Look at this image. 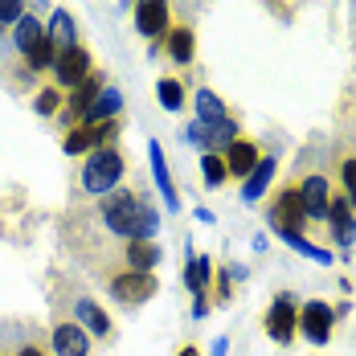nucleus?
<instances>
[{"mask_svg":"<svg viewBox=\"0 0 356 356\" xmlns=\"http://www.w3.org/2000/svg\"><path fill=\"white\" fill-rule=\"evenodd\" d=\"M99 213H103V225L111 234H119L123 242H152L160 234V213L143 201L136 188L99 197Z\"/></svg>","mask_w":356,"mask_h":356,"instance_id":"1","label":"nucleus"},{"mask_svg":"<svg viewBox=\"0 0 356 356\" xmlns=\"http://www.w3.org/2000/svg\"><path fill=\"white\" fill-rule=\"evenodd\" d=\"M127 172V160H123V152L107 143V147H95L86 160H82V188L90 193V197H107L115 193V184L123 180Z\"/></svg>","mask_w":356,"mask_h":356,"instance_id":"2","label":"nucleus"},{"mask_svg":"<svg viewBox=\"0 0 356 356\" xmlns=\"http://www.w3.org/2000/svg\"><path fill=\"white\" fill-rule=\"evenodd\" d=\"M119 131H123V123H119V119H103V123H78V127H70V131H66L62 147H66V156H90L95 147H107V143L119 140Z\"/></svg>","mask_w":356,"mask_h":356,"instance_id":"3","label":"nucleus"},{"mask_svg":"<svg viewBox=\"0 0 356 356\" xmlns=\"http://www.w3.org/2000/svg\"><path fill=\"white\" fill-rule=\"evenodd\" d=\"M107 291H111L115 303H123V307H140V303H147V299L160 291V283H156L152 270H119V275H111Z\"/></svg>","mask_w":356,"mask_h":356,"instance_id":"4","label":"nucleus"},{"mask_svg":"<svg viewBox=\"0 0 356 356\" xmlns=\"http://www.w3.org/2000/svg\"><path fill=\"white\" fill-rule=\"evenodd\" d=\"M95 74V58H90V49L86 45H70L66 54H58V62H54V86H62V90H74L82 78H90Z\"/></svg>","mask_w":356,"mask_h":356,"instance_id":"5","label":"nucleus"},{"mask_svg":"<svg viewBox=\"0 0 356 356\" xmlns=\"http://www.w3.org/2000/svg\"><path fill=\"white\" fill-rule=\"evenodd\" d=\"M270 225H275L279 238H286V234H303L307 213H303V201H299V188H295V184H286L283 193H279V201L270 205Z\"/></svg>","mask_w":356,"mask_h":356,"instance_id":"6","label":"nucleus"},{"mask_svg":"<svg viewBox=\"0 0 356 356\" xmlns=\"http://www.w3.org/2000/svg\"><path fill=\"white\" fill-rule=\"evenodd\" d=\"M136 29L147 41H164L172 29V4L168 0H136Z\"/></svg>","mask_w":356,"mask_h":356,"instance_id":"7","label":"nucleus"},{"mask_svg":"<svg viewBox=\"0 0 356 356\" xmlns=\"http://www.w3.org/2000/svg\"><path fill=\"white\" fill-rule=\"evenodd\" d=\"M103 86H107V82H103V74H90V78H82L70 95H66V107L58 111L62 127H78V123H82V115H86V107L99 99V90H103Z\"/></svg>","mask_w":356,"mask_h":356,"instance_id":"8","label":"nucleus"},{"mask_svg":"<svg viewBox=\"0 0 356 356\" xmlns=\"http://www.w3.org/2000/svg\"><path fill=\"white\" fill-rule=\"evenodd\" d=\"M184 136H188V143H197L201 152H225L229 143L238 140V127H234V119H221V123H188L184 127Z\"/></svg>","mask_w":356,"mask_h":356,"instance_id":"9","label":"nucleus"},{"mask_svg":"<svg viewBox=\"0 0 356 356\" xmlns=\"http://www.w3.org/2000/svg\"><path fill=\"white\" fill-rule=\"evenodd\" d=\"M332 323H336V312L323 303V299H312L299 307V332L312 340V344H327L332 340Z\"/></svg>","mask_w":356,"mask_h":356,"instance_id":"10","label":"nucleus"},{"mask_svg":"<svg viewBox=\"0 0 356 356\" xmlns=\"http://www.w3.org/2000/svg\"><path fill=\"white\" fill-rule=\"evenodd\" d=\"M299 201H303V213L312 217V221H323L327 217V205H332V180L327 177H320V172H312V177H303L299 184Z\"/></svg>","mask_w":356,"mask_h":356,"instance_id":"11","label":"nucleus"},{"mask_svg":"<svg viewBox=\"0 0 356 356\" xmlns=\"http://www.w3.org/2000/svg\"><path fill=\"white\" fill-rule=\"evenodd\" d=\"M295 332H299V312H295L291 295H279V299L270 303V312H266V336H270L275 344H291Z\"/></svg>","mask_w":356,"mask_h":356,"instance_id":"12","label":"nucleus"},{"mask_svg":"<svg viewBox=\"0 0 356 356\" xmlns=\"http://www.w3.org/2000/svg\"><path fill=\"white\" fill-rule=\"evenodd\" d=\"M221 160H225V168H229V177H238V180H246L254 168H258V160H262V152H258V143L254 140H238L229 143L225 152H221Z\"/></svg>","mask_w":356,"mask_h":356,"instance_id":"13","label":"nucleus"},{"mask_svg":"<svg viewBox=\"0 0 356 356\" xmlns=\"http://www.w3.org/2000/svg\"><path fill=\"white\" fill-rule=\"evenodd\" d=\"M54 356H90V336L82 323H58L54 327Z\"/></svg>","mask_w":356,"mask_h":356,"instance_id":"14","label":"nucleus"},{"mask_svg":"<svg viewBox=\"0 0 356 356\" xmlns=\"http://www.w3.org/2000/svg\"><path fill=\"white\" fill-rule=\"evenodd\" d=\"M275 172H279V160H275V156H262V160H258V168L242 180V201H246V205H258V201H262V193L270 188Z\"/></svg>","mask_w":356,"mask_h":356,"instance_id":"15","label":"nucleus"},{"mask_svg":"<svg viewBox=\"0 0 356 356\" xmlns=\"http://www.w3.org/2000/svg\"><path fill=\"white\" fill-rule=\"evenodd\" d=\"M147 160H152V177H156V188L164 193V205H168V209H180L177 184H172V172H168V164H164V147H160V140L147 143Z\"/></svg>","mask_w":356,"mask_h":356,"instance_id":"16","label":"nucleus"},{"mask_svg":"<svg viewBox=\"0 0 356 356\" xmlns=\"http://www.w3.org/2000/svg\"><path fill=\"white\" fill-rule=\"evenodd\" d=\"M323 221H332V234H336L340 246H353L356 242V221H353V205H348V197H332V205H327V217H323Z\"/></svg>","mask_w":356,"mask_h":356,"instance_id":"17","label":"nucleus"},{"mask_svg":"<svg viewBox=\"0 0 356 356\" xmlns=\"http://www.w3.org/2000/svg\"><path fill=\"white\" fill-rule=\"evenodd\" d=\"M209 279H213V262L205 258V254H197V250L188 246V262H184V283L193 291V299H209L205 291H209Z\"/></svg>","mask_w":356,"mask_h":356,"instance_id":"18","label":"nucleus"},{"mask_svg":"<svg viewBox=\"0 0 356 356\" xmlns=\"http://www.w3.org/2000/svg\"><path fill=\"white\" fill-rule=\"evenodd\" d=\"M160 258H164V250L156 246V238L152 242H123V270H156L160 266Z\"/></svg>","mask_w":356,"mask_h":356,"instance_id":"19","label":"nucleus"},{"mask_svg":"<svg viewBox=\"0 0 356 356\" xmlns=\"http://www.w3.org/2000/svg\"><path fill=\"white\" fill-rule=\"evenodd\" d=\"M164 49H168V58L177 62V66H188L193 62V49H197V37L188 25H172L168 37H164Z\"/></svg>","mask_w":356,"mask_h":356,"instance_id":"20","label":"nucleus"},{"mask_svg":"<svg viewBox=\"0 0 356 356\" xmlns=\"http://www.w3.org/2000/svg\"><path fill=\"white\" fill-rule=\"evenodd\" d=\"M119 111H123V95L115 90V86H103L99 90V99L86 107L82 115V123H103V119H119Z\"/></svg>","mask_w":356,"mask_h":356,"instance_id":"21","label":"nucleus"},{"mask_svg":"<svg viewBox=\"0 0 356 356\" xmlns=\"http://www.w3.org/2000/svg\"><path fill=\"white\" fill-rule=\"evenodd\" d=\"M45 37L54 41L58 54H66L70 45H78V41H74V17L66 8H54V17H49V25H45Z\"/></svg>","mask_w":356,"mask_h":356,"instance_id":"22","label":"nucleus"},{"mask_svg":"<svg viewBox=\"0 0 356 356\" xmlns=\"http://www.w3.org/2000/svg\"><path fill=\"white\" fill-rule=\"evenodd\" d=\"M74 316H78V323H82L86 332H95V336H111V316L95 303V299H78Z\"/></svg>","mask_w":356,"mask_h":356,"instance_id":"23","label":"nucleus"},{"mask_svg":"<svg viewBox=\"0 0 356 356\" xmlns=\"http://www.w3.org/2000/svg\"><path fill=\"white\" fill-rule=\"evenodd\" d=\"M41 37H45V25H41L37 17H29V13H25L17 25H13V41H17V49H21L25 58H29L37 45H41Z\"/></svg>","mask_w":356,"mask_h":356,"instance_id":"24","label":"nucleus"},{"mask_svg":"<svg viewBox=\"0 0 356 356\" xmlns=\"http://www.w3.org/2000/svg\"><path fill=\"white\" fill-rule=\"evenodd\" d=\"M193 107H197V123H221V119H229L225 103L217 99L213 90H205V86L193 95Z\"/></svg>","mask_w":356,"mask_h":356,"instance_id":"25","label":"nucleus"},{"mask_svg":"<svg viewBox=\"0 0 356 356\" xmlns=\"http://www.w3.org/2000/svg\"><path fill=\"white\" fill-rule=\"evenodd\" d=\"M201 177H205L209 188H221V184L229 180V168H225L221 152H201Z\"/></svg>","mask_w":356,"mask_h":356,"instance_id":"26","label":"nucleus"},{"mask_svg":"<svg viewBox=\"0 0 356 356\" xmlns=\"http://www.w3.org/2000/svg\"><path fill=\"white\" fill-rule=\"evenodd\" d=\"M62 107H66V95H62V86H54V82H49V86H41V90H37V99H33V111H37V115H58Z\"/></svg>","mask_w":356,"mask_h":356,"instance_id":"27","label":"nucleus"},{"mask_svg":"<svg viewBox=\"0 0 356 356\" xmlns=\"http://www.w3.org/2000/svg\"><path fill=\"white\" fill-rule=\"evenodd\" d=\"M156 99H160L164 111H180L184 107V86H180L177 78H160L156 82Z\"/></svg>","mask_w":356,"mask_h":356,"instance_id":"28","label":"nucleus"},{"mask_svg":"<svg viewBox=\"0 0 356 356\" xmlns=\"http://www.w3.org/2000/svg\"><path fill=\"white\" fill-rule=\"evenodd\" d=\"M283 242H286L291 250H299L303 258H312V262H320V266H327V262H332V250H323V246H312V242H307L303 234H286Z\"/></svg>","mask_w":356,"mask_h":356,"instance_id":"29","label":"nucleus"},{"mask_svg":"<svg viewBox=\"0 0 356 356\" xmlns=\"http://www.w3.org/2000/svg\"><path fill=\"white\" fill-rule=\"evenodd\" d=\"M54 62H58V49L49 37H41V45L29 54V70H54Z\"/></svg>","mask_w":356,"mask_h":356,"instance_id":"30","label":"nucleus"},{"mask_svg":"<svg viewBox=\"0 0 356 356\" xmlns=\"http://www.w3.org/2000/svg\"><path fill=\"white\" fill-rule=\"evenodd\" d=\"M340 180H344V197H348V205L356 209V156H344V160H340Z\"/></svg>","mask_w":356,"mask_h":356,"instance_id":"31","label":"nucleus"},{"mask_svg":"<svg viewBox=\"0 0 356 356\" xmlns=\"http://www.w3.org/2000/svg\"><path fill=\"white\" fill-rule=\"evenodd\" d=\"M25 17V0H0V25H17Z\"/></svg>","mask_w":356,"mask_h":356,"instance_id":"32","label":"nucleus"},{"mask_svg":"<svg viewBox=\"0 0 356 356\" xmlns=\"http://www.w3.org/2000/svg\"><path fill=\"white\" fill-rule=\"evenodd\" d=\"M229 299H234V286H229V270H225L217 279V303H229Z\"/></svg>","mask_w":356,"mask_h":356,"instance_id":"33","label":"nucleus"},{"mask_svg":"<svg viewBox=\"0 0 356 356\" xmlns=\"http://www.w3.org/2000/svg\"><path fill=\"white\" fill-rule=\"evenodd\" d=\"M225 348H229V340H225V336H217V340H213V356H225Z\"/></svg>","mask_w":356,"mask_h":356,"instance_id":"34","label":"nucleus"},{"mask_svg":"<svg viewBox=\"0 0 356 356\" xmlns=\"http://www.w3.org/2000/svg\"><path fill=\"white\" fill-rule=\"evenodd\" d=\"M17 356H45V353H41L37 344H29V348H21V353H17Z\"/></svg>","mask_w":356,"mask_h":356,"instance_id":"35","label":"nucleus"},{"mask_svg":"<svg viewBox=\"0 0 356 356\" xmlns=\"http://www.w3.org/2000/svg\"><path fill=\"white\" fill-rule=\"evenodd\" d=\"M180 356H201V353H197L193 344H184V348H180Z\"/></svg>","mask_w":356,"mask_h":356,"instance_id":"36","label":"nucleus"},{"mask_svg":"<svg viewBox=\"0 0 356 356\" xmlns=\"http://www.w3.org/2000/svg\"><path fill=\"white\" fill-rule=\"evenodd\" d=\"M0 33H4V25H0Z\"/></svg>","mask_w":356,"mask_h":356,"instance_id":"37","label":"nucleus"}]
</instances>
